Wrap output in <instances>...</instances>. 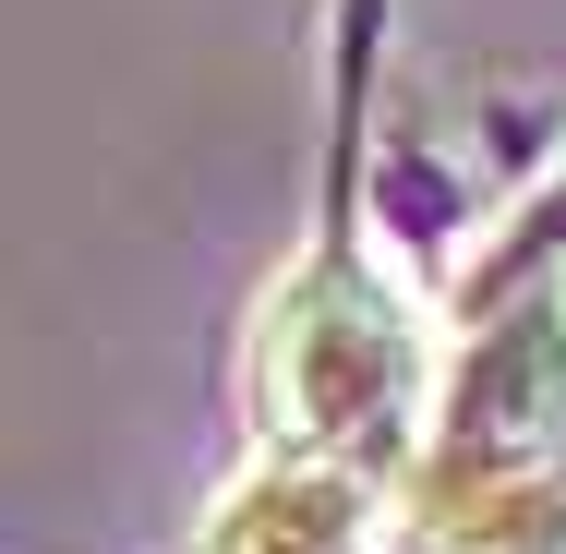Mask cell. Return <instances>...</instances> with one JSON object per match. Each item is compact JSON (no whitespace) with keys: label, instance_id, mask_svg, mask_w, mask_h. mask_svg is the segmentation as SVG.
<instances>
[{"label":"cell","instance_id":"6da1fadb","mask_svg":"<svg viewBox=\"0 0 566 554\" xmlns=\"http://www.w3.org/2000/svg\"><path fill=\"white\" fill-rule=\"evenodd\" d=\"M434 410H447V362L410 314V290L349 229L314 241L253 326V435H265V458H314V470H349L374 494H410Z\"/></svg>","mask_w":566,"mask_h":554},{"label":"cell","instance_id":"7a4b0ae2","mask_svg":"<svg viewBox=\"0 0 566 554\" xmlns=\"http://www.w3.org/2000/svg\"><path fill=\"white\" fill-rule=\"evenodd\" d=\"M386 506H398V494H374V482H349V470L265 458V470L218 506L206 554H374L386 543Z\"/></svg>","mask_w":566,"mask_h":554}]
</instances>
